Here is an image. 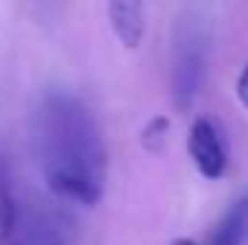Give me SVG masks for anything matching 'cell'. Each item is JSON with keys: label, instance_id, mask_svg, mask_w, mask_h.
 I'll return each mask as SVG.
<instances>
[{"label": "cell", "instance_id": "2", "mask_svg": "<svg viewBox=\"0 0 248 245\" xmlns=\"http://www.w3.org/2000/svg\"><path fill=\"white\" fill-rule=\"evenodd\" d=\"M205 69H208V46L205 41L190 32L179 35L176 41V55H173V72H170V84H173V104L179 113H190L202 84H205Z\"/></svg>", "mask_w": 248, "mask_h": 245}, {"label": "cell", "instance_id": "6", "mask_svg": "<svg viewBox=\"0 0 248 245\" xmlns=\"http://www.w3.org/2000/svg\"><path fill=\"white\" fill-rule=\"evenodd\" d=\"M17 231V205L12 193V176L0 156V245H12Z\"/></svg>", "mask_w": 248, "mask_h": 245}, {"label": "cell", "instance_id": "7", "mask_svg": "<svg viewBox=\"0 0 248 245\" xmlns=\"http://www.w3.org/2000/svg\"><path fill=\"white\" fill-rule=\"evenodd\" d=\"M170 136V119L168 116H153L141 130V147L147 153H162Z\"/></svg>", "mask_w": 248, "mask_h": 245}, {"label": "cell", "instance_id": "3", "mask_svg": "<svg viewBox=\"0 0 248 245\" xmlns=\"http://www.w3.org/2000/svg\"><path fill=\"white\" fill-rule=\"evenodd\" d=\"M187 156H190L193 168L205 179L217 182V179L225 176V170H228V150H225L219 127L211 119L199 116L187 127Z\"/></svg>", "mask_w": 248, "mask_h": 245}, {"label": "cell", "instance_id": "8", "mask_svg": "<svg viewBox=\"0 0 248 245\" xmlns=\"http://www.w3.org/2000/svg\"><path fill=\"white\" fill-rule=\"evenodd\" d=\"M237 101L248 110V63H246V69L240 72V78H237Z\"/></svg>", "mask_w": 248, "mask_h": 245}, {"label": "cell", "instance_id": "9", "mask_svg": "<svg viewBox=\"0 0 248 245\" xmlns=\"http://www.w3.org/2000/svg\"><path fill=\"white\" fill-rule=\"evenodd\" d=\"M170 245H196L193 240H187V237H179V240H173Z\"/></svg>", "mask_w": 248, "mask_h": 245}, {"label": "cell", "instance_id": "1", "mask_svg": "<svg viewBox=\"0 0 248 245\" xmlns=\"http://www.w3.org/2000/svg\"><path fill=\"white\" fill-rule=\"evenodd\" d=\"M41 170L52 193L95 208L104 196V141L90 110L72 95L46 98L38 119Z\"/></svg>", "mask_w": 248, "mask_h": 245}, {"label": "cell", "instance_id": "5", "mask_svg": "<svg viewBox=\"0 0 248 245\" xmlns=\"http://www.w3.org/2000/svg\"><path fill=\"white\" fill-rule=\"evenodd\" d=\"M246 237H248V196L240 199L237 205H231V211L217 222V228L208 237V245H246Z\"/></svg>", "mask_w": 248, "mask_h": 245}, {"label": "cell", "instance_id": "4", "mask_svg": "<svg viewBox=\"0 0 248 245\" xmlns=\"http://www.w3.org/2000/svg\"><path fill=\"white\" fill-rule=\"evenodd\" d=\"M107 15L116 41L124 49H139L144 41V0H107Z\"/></svg>", "mask_w": 248, "mask_h": 245}]
</instances>
